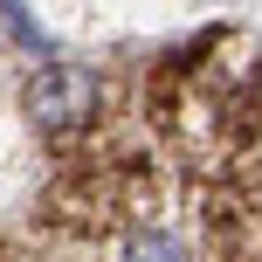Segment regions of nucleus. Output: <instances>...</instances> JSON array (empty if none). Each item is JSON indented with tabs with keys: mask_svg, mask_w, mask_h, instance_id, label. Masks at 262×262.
Segmentation results:
<instances>
[{
	"mask_svg": "<svg viewBox=\"0 0 262 262\" xmlns=\"http://www.w3.org/2000/svg\"><path fill=\"white\" fill-rule=\"evenodd\" d=\"M21 111L41 131H83L97 111H104V83H97V69H83V62H49V69L28 76Z\"/></svg>",
	"mask_w": 262,
	"mask_h": 262,
	"instance_id": "nucleus-1",
	"label": "nucleus"
},
{
	"mask_svg": "<svg viewBox=\"0 0 262 262\" xmlns=\"http://www.w3.org/2000/svg\"><path fill=\"white\" fill-rule=\"evenodd\" d=\"M118 262H193V249H186L172 228H131L124 249H118Z\"/></svg>",
	"mask_w": 262,
	"mask_h": 262,
	"instance_id": "nucleus-2",
	"label": "nucleus"
}]
</instances>
